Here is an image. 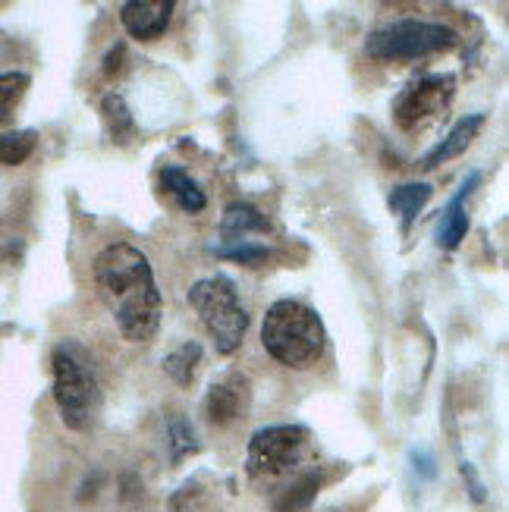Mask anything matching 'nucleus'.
Segmentation results:
<instances>
[{
    "label": "nucleus",
    "mask_w": 509,
    "mask_h": 512,
    "mask_svg": "<svg viewBox=\"0 0 509 512\" xmlns=\"http://www.w3.org/2000/svg\"><path fill=\"white\" fill-rule=\"evenodd\" d=\"M198 362H202V346H198L195 340L183 343L180 349H173L167 359H164V371L173 377L180 387H189L192 384V377H195V368Z\"/></svg>",
    "instance_id": "obj_17"
},
{
    "label": "nucleus",
    "mask_w": 509,
    "mask_h": 512,
    "mask_svg": "<svg viewBox=\"0 0 509 512\" xmlns=\"http://www.w3.org/2000/svg\"><path fill=\"white\" fill-rule=\"evenodd\" d=\"M123 57H126V48H123V44H117V48L110 51L107 60H104V73H107V76L120 73V70H123Z\"/></svg>",
    "instance_id": "obj_22"
},
{
    "label": "nucleus",
    "mask_w": 509,
    "mask_h": 512,
    "mask_svg": "<svg viewBox=\"0 0 509 512\" xmlns=\"http://www.w3.org/2000/svg\"><path fill=\"white\" fill-rule=\"evenodd\" d=\"M167 443H170V456H173V462H183L189 453H195L198 450V443H195V431H192V425L186 418H173L170 421V431H167Z\"/></svg>",
    "instance_id": "obj_20"
},
{
    "label": "nucleus",
    "mask_w": 509,
    "mask_h": 512,
    "mask_svg": "<svg viewBox=\"0 0 509 512\" xmlns=\"http://www.w3.org/2000/svg\"><path fill=\"white\" fill-rule=\"evenodd\" d=\"M189 305L198 311V321L211 333L220 355H233L249 330V315L242 308L236 286L227 277H205L189 289Z\"/></svg>",
    "instance_id": "obj_3"
},
{
    "label": "nucleus",
    "mask_w": 509,
    "mask_h": 512,
    "mask_svg": "<svg viewBox=\"0 0 509 512\" xmlns=\"http://www.w3.org/2000/svg\"><path fill=\"white\" fill-rule=\"evenodd\" d=\"M249 399H252L249 377H242V374L220 377V381L211 384V390L205 396V418L211 421V425L224 428L249 409Z\"/></svg>",
    "instance_id": "obj_8"
},
{
    "label": "nucleus",
    "mask_w": 509,
    "mask_h": 512,
    "mask_svg": "<svg viewBox=\"0 0 509 512\" xmlns=\"http://www.w3.org/2000/svg\"><path fill=\"white\" fill-rule=\"evenodd\" d=\"M214 252H217L220 258H230V261L249 264V267L264 264V261L271 258V249H268V246H258V242H252V239H246V242H233V246H217Z\"/></svg>",
    "instance_id": "obj_21"
},
{
    "label": "nucleus",
    "mask_w": 509,
    "mask_h": 512,
    "mask_svg": "<svg viewBox=\"0 0 509 512\" xmlns=\"http://www.w3.org/2000/svg\"><path fill=\"white\" fill-rule=\"evenodd\" d=\"M32 79L26 73H0V123H10L19 101L26 98Z\"/></svg>",
    "instance_id": "obj_18"
},
{
    "label": "nucleus",
    "mask_w": 509,
    "mask_h": 512,
    "mask_svg": "<svg viewBox=\"0 0 509 512\" xmlns=\"http://www.w3.org/2000/svg\"><path fill=\"white\" fill-rule=\"evenodd\" d=\"M161 186H164V192H167L186 214H202L205 205H208V195L202 192V186H198L183 167L167 164V167L161 170Z\"/></svg>",
    "instance_id": "obj_12"
},
{
    "label": "nucleus",
    "mask_w": 509,
    "mask_h": 512,
    "mask_svg": "<svg viewBox=\"0 0 509 512\" xmlns=\"http://www.w3.org/2000/svg\"><path fill=\"white\" fill-rule=\"evenodd\" d=\"M318 491H321V475L318 472H305L274 500V512H302V509H308L315 503Z\"/></svg>",
    "instance_id": "obj_14"
},
{
    "label": "nucleus",
    "mask_w": 509,
    "mask_h": 512,
    "mask_svg": "<svg viewBox=\"0 0 509 512\" xmlns=\"http://www.w3.org/2000/svg\"><path fill=\"white\" fill-rule=\"evenodd\" d=\"M481 183V173H472L466 183H462L459 195L453 198V202L444 208V217H440V227H437V246L440 249H459V242L466 239L469 233V211H466V198L472 195V189Z\"/></svg>",
    "instance_id": "obj_10"
},
{
    "label": "nucleus",
    "mask_w": 509,
    "mask_h": 512,
    "mask_svg": "<svg viewBox=\"0 0 509 512\" xmlns=\"http://www.w3.org/2000/svg\"><path fill=\"white\" fill-rule=\"evenodd\" d=\"M220 230H224L227 246H233V242H246L249 233H268L271 227H268V220L261 217L258 208H252V205H230Z\"/></svg>",
    "instance_id": "obj_13"
},
{
    "label": "nucleus",
    "mask_w": 509,
    "mask_h": 512,
    "mask_svg": "<svg viewBox=\"0 0 509 512\" xmlns=\"http://www.w3.org/2000/svg\"><path fill=\"white\" fill-rule=\"evenodd\" d=\"M462 475H466V481H472V494H475V500L481 503V500H484V487H481V481H478V475H475V469H472L469 462L462 465Z\"/></svg>",
    "instance_id": "obj_23"
},
{
    "label": "nucleus",
    "mask_w": 509,
    "mask_h": 512,
    "mask_svg": "<svg viewBox=\"0 0 509 512\" xmlns=\"http://www.w3.org/2000/svg\"><path fill=\"white\" fill-rule=\"evenodd\" d=\"M308 450V428L302 425H274L261 428L249 440L246 453V472L249 478H280L293 472Z\"/></svg>",
    "instance_id": "obj_6"
},
{
    "label": "nucleus",
    "mask_w": 509,
    "mask_h": 512,
    "mask_svg": "<svg viewBox=\"0 0 509 512\" xmlns=\"http://www.w3.org/2000/svg\"><path fill=\"white\" fill-rule=\"evenodd\" d=\"M95 286L110 318L129 343H148L161 327V289L151 261L126 242H114L98 252Z\"/></svg>",
    "instance_id": "obj_1"
},
{
    "label": "nucleus",
    "mask_w": 509,
    "mask_h": 512,
    "mask_svg": "<svg viewBox=\"0 0 509 512\" xmlns=\"http://www.w3.org/2000/svg\"><path fill=\"white\" fill-rule=\"evenodd\" d=\"M101 114H104V126L110 132V139L126 145L132 136H136V123H132V114H129V107L126 101L117 95V92H110L104 101H101Z\"/></svg>",
    "instance_id": "obj_16"
},
{
    "label": "nucleus",
    "mask_w": 509,
    "mask_h": 512,
    "mask_svg": "<svg viewBox=\"0 0 509 512\" xmlns=\"http://www.w3.org/2000/svg\"><path fill=\"white\" fill-rule=\"evenodd\" d=\"M459 35L440 22L425 19H396L390 26L374 29L365 41V51L378 63H400V60H425L434 54L453 51Z\"/></svg>",
    "instance_id": "obj_4"
},
{
    "label": "nucleus",
    "mask_w": 509,
    "mask_h": 512,
    "mask_svg": "<svg viewBox=\"0 0 509 512\" xmlns=\"http://www.w3.org/2000/svg\"><path fill=\"white\" fill-rule=\"evenodd\" d=\"M54 368V399L66 428L82 431L92 421L98 403V381L95 371L88 368L85 352L73 343H60L51 355Z\"/></svg>",
    "instance_id": "obj_5"
},
{
    "label": "nucleus",
    "mask_w": 509,
    "mask_h": 512,
    "mask_svg": "<svg viewBox=\"0 0 509 512\" xmlns=\"http://www.w3.org/2000/svg\"><path fill=\"white\" fill-rule=\"evenodd\" d=\"M481 126H484V117H481V114L459 120V123L450 129V136H447L444 142H440L437 148H431V151L425 154V158H422V167H425V170H434V167H440V164H447V161L459 158V154L478 139Z\"/></svg>",
    "instance_id": "obj_11"
},
{
    "label": "nucleus",
    "mask_w": 509,
    "mask_h": 512,
    "mask_svg": "<svg viewBox=\"0 0 509 512\" xmlns=\"http://www.w3.org/2000/svg\"><path fill=\"white\" fill-rule=\"evenodd\" d=\"M38 136L32 129H22V132H0V164L16 167L29 158L35 151Z\"/></svg>",
    "instance_id": "obj_19"
},
{
    "label": "nucleus",
    "mask_w": 509,
    "mask_h": 512,
    "mask_svg": "<svg viewBox=\"0 0 509 512\" xmlns=\"http://www.w3.org/2000/svg\"><path fill=\"white\" fill-rule=\"evenodd\" d=\"M261 343L271 359L286 368H312L321 355L327 333L315 308H308L293 299H280L268 308L261 324Z\"/></svg>",
    "instance_id": "obj_2"
},
{
    "label": "nucleus",
    "mask_w": 509,
    "mask_h": 512,
    "mask_svg": "<svg viewBox=\"0 0 509 512\" xmlns=\"http://www.w3.org/2000/svg\"><path fill=\"white\" fill-rule=\"evenodd\" d=\"M173 10H176L173 0H129V4L120 7V19L132 38L154 41L167 32Z\"/></svg>",
    "instance_id": "obj_9"
},
{
    "label": "nucleus",
    "mask_w": 509,
    "mask_h": 512,
    "mask_svg": "<svg viewBox=\"0 0 509 512\" xmlns=\"http://www.w3.org/2000/svg\"><path fill=\"white\" fill-rule=\"evenodd\" d=\"M456 95V79L447 76H422L409 88H403L400 98L393 101V117L400 129H418L425 120L444 114Z\"/></svg>",
    "instance_id": "obj_7"
},
{
    "label": "nucleus",
    "mask_w": 509,
    "mask_h": 512,
    "mask_svg": "<svg viewBox=\"0 0 509 512\" xmlns=\"http://www.w3.org/2000/svg\"><path fill=\"white\" fill-rule=\"evenodd\" d=\"M428 198H431L428 183H406V186H396L390 192V208H393V214L403 217V230L412 227V220L428 205Z\"/></svg>",
    "instance_id": "obj_15"
}]
</instances>
